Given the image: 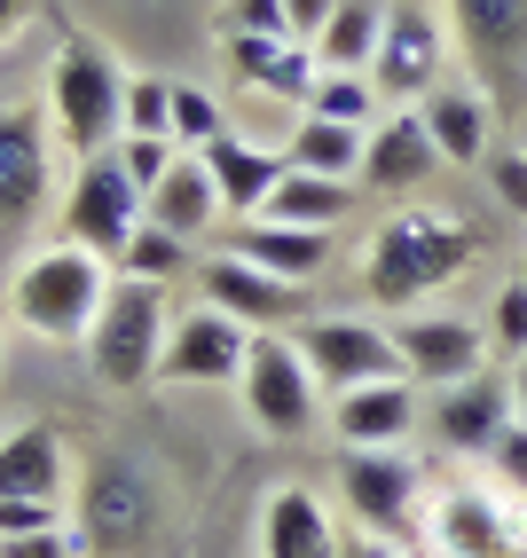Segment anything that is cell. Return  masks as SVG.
Returning <instances> with one entry per match:
<instances>
[{
	"instance_id": "obj_1",
	"label": "cell",
	"mask_w": 527,
	"mask_h": 558,
	"mask_svg": "<svg viewBox=\"0 0 527 558\" xmlns=\"http://www.w3.org/2000/svg\"><path fill=\"white\" fill-rule=\"evenodd\" d=\"M472 252H480V236L465 229L457 213H433V205H402V213H386L379 229H370V252H362V291L379 307H418V300H433L441 283H457L465 268H472Z\"/></svg>"
},
{
	"instance_id": "obj_2",
	"label": "cell",
	"mask_w": 527,
	"mask_h": 558,
	"mask_svg": "<svg viewBox=\"0 0 527 558\" xmlns=\"http://www.w3.org/2000/svg\"><path fill=\"white\" fill-rule=\"evenodd\" d=\"M110 259H95L87 244H48V252H32L16 283H9V315L32 330V339H48V347H87V330L110 300Z\"/></svg>"
},
{
	"instance_id": "obj_3",
	"label": "cell",
	"mask_w": 527,
	"mask_h": 558,
	"mask_svg": "<svg viewBox=\"0 0 527 558\" xmlns=\"http://www.w3.org/2000/svg\"><path fill=\"white\" fill-rule=\"evenodd\" d=\"M48 126L71 150V166L119 150V134H127V71L110 63V48L63 40V56L48 71Z\"/></svg>"
},
{
	"instance_id": "obj_4",
	"label": "cell",
	"mask_w": 527,
	"mask_h": 558,
	"mask_svg": "<svg viewBox=\"0 0 527 558\" xmlns=\"http://www.w3.org/2000/svg\"><path fill=\"white\" fill-rule=\"evenodd\" d=\"M166 330H173L166 283H134V276H119V283H110V300H103V315H95V330H87V369H95L103 386L134 393V386L158 378Z\"/></svg>"
},
{
	"instance_id": "obj_5",
	"label": "cell",
	"mask_w": 527,
	"mask_h": 558,
	"mask_svg": "<svg viewBox=\"0 0 527 558\" xmlns=\"http://www.w3.org/2000/svg\"><path fill=\"white\" fill-rule=\"evenodd\" d=\"M71 504H80V543L103 550V558H134L149 535H158V480H149L134 457H103L87 464V480L71 488Z\"/></svg>"
},
{
	"instance_id": "obj_6",
	"label": "cell",
	"mask_w": 527,
	"mask_h": 558,
	"mask_svg": "<svg viewBox=\"0 0 527 558\" xmlns=\"http://www.w3.org/2000/svg\"><path fill=\"white\" fill-rule=\"evenodd\" d=\"M338 504L362 535L409 543L426 527V480L402 449H338Z\"/></svg>"
},
{
	"instance_id": "obj_7",
	"label": "cell",
	"mask_w": 527,
	"mask_h": 558,
	"mask_svg": "<svg viewBox=\"0 0 527 558\" xmlns=\"http://www.w3.org/2000/svg\"><path fill=\"white\" fill-rule=\"evenodd\" d=\"M142 220H149V197L127 181L119 150L71 166V190H63V244H87L95 259H110V268H119V252L134 244Z\"/></svg>"
},
{
	"instance_id": "obj_8",
	"label": "cell",
	"mask_w": 527,
	"mask_h": 558,
	"mask_svg": "<svg viewBox=\"0 0 527 558\" xmlns=\"http://www.w3.org/2000/svg\"><path fill=\"white\" fill-rule=\"evenodd\" d=\"M448 71V24L426 9V0H394L386 32H379V56H370V87L394 110H418Z\"/></svg>"
},
{
	"instance_id": "obj_9",
	"label": "cell",
	"mask_w": 527,
	"mask_h": 558,
	"mask_svg": "<svg viewBox=\"0 0 527 558\" xmlns=\"http://www.w3.org/2000/svg\"><path fill=\"white\" fill-rule=\"evenodd\" d=\"M299 354H308L315 386L323 393H355V386H379V378H409L402 347H394V323H362V315H315L299 323Z\"/></svg>"
},
{
	"instance_id": "obj_10",
	"label": "cell",
	"mask_w": 527,
	"mask_h": 558,
	"mask_svg": "<svg viewBox=\"0 0 527 558\" xmlns=\"http://www.w3.org/2000/svg\"><path fill=\"white\" fill-rule=\"evenodd\" d=\"M244 417L260 425V433H308V417H315V369H308V354H299L284 330H252V354H244Z\"/></svg>"
},
{
	"instance_id": "obj_11",
	"label": "cell",
	"mask_w": 527,
	"mask_h": 558,
	"mask_svg": "<svg viewBox=\"0 0 527 558\" xmlns=\"http://www.w3.org/2000/svg\"><path fill=\"white\" fill-rule=\"evenodd\" d=\"M56 181V126L32 102H0V229L40 220Z\"/></svg>"
},
{
	"instance_id": "obj_12",
	"label": "cell",
	"mask_w": 527,
	"mask_h": 558,
	"mask_svg": "<svg viewBox=\"0 0 527 558\" xmlns=\"http://www.w3.org/2000/svg\"><path fill=\"white\" fill-rule=\"evenodd\" d=\"M244 354H252V330L220 307H181L166 330V354H158V378L166 386H229L244 378Z\"/></svg>"
},
{
	"instance_id": "obj_13",
	"label": "cell",
	"mask_w": 527,
	"mask_h": 558,
	"mask_svg": "<svg viewBox=\"0 0 527 558\" xmlns=\"http://www.w3.org/2000/svg\"><path fill=\"white\" fill-rule=\"evenodd\" d=\"M512 417H519V409H512V378H496V369L457 378V386H433V401H426L433 440L448 457H480V464H488V449H496V433Z\"/></svg>"
},
{
	"instance_id": "obj_14",
	"label": "cell",
	"mask_w": 527,
	"mask_h": 558,
	"mask_svg": "<svg viewBox=\"0 0 527 558\" xmlns=\"http://www.w3.org/2000/svg\"><path fill=\"white\" fill-rule=\"evenodd\" d=\"M197 283H205V307L237 315L244 330H291L299 315H308V283H284V276L252 268V259H237V252L205 259Z\"/></svg>"
},
{
	"instance_id": "obj_15",
	"label": "cell",
	"mask_w": 527,
	"mask_h": 558,
	"mask_svg": "<svg viewBox=\"0 0 527 558\" xmlns=\"http://www.w3.org/2000/svg\"><path fill=\"white\" fill-rule=\"evenodd\" d=\"M394 347H402V369H409L418 386H457V378H480L488 330L465 323V315H426V307H409V315H394Z\"/></svg>"
},
{
	"instance_id": "obj_16",
	"label": "cell",
	"mask_w": 527,
	"mask_h": 558,
	"mask_svg": "<svg viewBox=\"0 0 527 558\" xmlns=\"http://www.w3.org/2000/svg\"><path fill=\"white\" fill-rule=\"evenodd\" d=\"M433 166H441V150H433L426 119H418V110H386V119L370 126V142H362V173H355V190L409 197V190H426V181H433Z\"/></svg>"
},
{
	"instance_id": "obj_17",
	"label": "cell",
	"mask_w": 527,
	"mask_h": 558,
	"mask_svg": "<svg viewBox=\"0 0 527 558\" xmlns=\"http://www.w3.org/2000/svg\"><path fill=\"white\" fill-rule=\"evenodd\" d=\"M426 535H433L441 558H527V535L496 511V496H480V488H441Z\"/></svg>"
},
{
	"instance_id": "obj_18",
	"label": "cell",
	"mask_w": 527,
	"mask_h": 558,
	"mask_svg": "<svg viewBox=\"0 0 527 558\" xmlns=\"http://www.w3.org/2000/svg\"><path fill=\"white\" fill-rule=\"evenodd\" d=\"M448 32L488 80H527V0H448Z\"/></svg>"
},
{
	"instance_id": "obj_19",
	"label": "cell",
	"mask_w": 527,
	"mask_h": 558,
	"mask_svg": "<svg viewBox=\"0 0 527 558\" xmlns=\"http://www.w3.org/2000/svg\"><path fill=\"white\" fill-rule=\"evenodd\" d=\"M409 425H418V378H379V386L331 393L338 449H402Z\"/></svg>"
},
{
	"instance_id": "obj_20",
	"label": "cell",
	"mask_w": 527,
	"mask_h": 558,
	"mask_svg": "<svg viewBox=\"0 0 527 558\" xmlns=\"http://www.w3.org/2000/svg\"><path fill=\"white\" fill-rule=\"evenodd\" d=\"M197 158L213 166V190H220V213H229V220H260L268 197H276V181L291 173V158L268 150V142H252V134H220L213 150H197Z\"/></svg>"
},
{
	"instance_id": "obj_21",
	"label": "cell",
	"mask_w": 527,
	"mask_h": 558,
	"mask_svg": "<svg viewBox=\"0 0 527 558\" xmlns=\"http://www.w3.org/2000/svg\"><path fill=\"white\" fill-rule=\"evenodd\" d=\"M0 496H32V504H56L71 496V449L56 425H16L0 433Z\"/></svg>"
},
{
	"instance_id": "obj_22",
	"label": "cell",
	"mask_w": 527,
	"mask_h": 558,
	"mask_svg": "<svg viewBox=\"0 0 527 558\" xmlns=\"http://www.w3.org/2000/svg\"><path fill=\"white\" fill-rule=\"evenodd\" d=\"M220 56H229V71L244 87L276 95V102H308L315 71H323L308 40H260V32H220Z\"/></svg>"
},
{
	"instance_id": "obj_23",
	"label": "cell",
	"mask_w": 527,
	"mask_h": 558,
	"mask_svg": "<svg viewBox=\"0 0 527 558\" xmlns=\"http://www.w3.org/2000/svg\"><path fill=\"white\" fill-rule=\"evenodd\" d=\"M418 119H426V134H433L441 166H480L488 142H496V102H488L480 87H457V80H441V87L418 102Z\"/></svg>"
},
{
	"instance_id": "obj_24",
	"label": "cell",
	"mask_w": 527,
	"mask_h": 558,
	"mask_svg": "<svg viewBox=\"0 0 527 558\" xmlns=\"http://www.w3.org/2000/svg\"><path fill=\"white\" fill-rule=\"evenodd\" d=\"M229 252L252 259V268H268V276H284V283H315V276H331V259H338L331 229H291V220H237Z\"/></svg>"
},
{
	"instance_id": "obj_25",
	"label": "cell",
	"mask_w": 527,
	"mask_h": 558,
	"mask_svg": "<svg viewBox=\"0 0 527 558\" xmlns=\"http://www.w3.org/2000/svg\"><path fill=\"white\" fill-rule=\"evenodd\" d=\"M260 558H338L331 504L315 488H276L260 511Z\"/></svg>"
},
{
	"instance_id": "obj_26",
	"label": "cell",
	"mask_w": 527,
	"mask_h": 558,
	"mask_svg": "<svg viewBox=\"0 0 527 558\" xmlns=\"http://www.w3.org/2000/svg\"><path fill=\"white\" fill-rule=\"evenodd\" d=\"M149 220H158L166 236H181V244H197L213 220H229V213H220V190H213V166L197 150H181L173 173L149 190Z\"/></svg>"
},
{
	"instance_id": "obj_27",
	"label": "cell",
	"mask_w": 527,
	"mask_h": 558,
	"mask_svg": "<svg viewBox=\"0 0 527 558\" xmlns=\"http://www.w3.org/2000/svg\"><path fill=\"white\" fill-rule=\"evenodd\" d=\"M355 213V181H331V173H284L276 181V197L260 220H291V229H338V220Z\"/></svg>"
},
{
	"instance_id": "obj_28",
	"label": "cell",
	"mask_w": 527,
	"mask_h": 558,
	"mask_svg": "<svg viewBox=\"0 0 527 558\" xmlns=\"http://www.w3.org/2000/svg\"><path fill=\"white\" fill-rule=\"evenodd\" d=\"M362 126H338V119H308L299 110V126H291V142H284V158L299 166V173H331V181H355L362 173Z\"/></svg>"
},
{
	"instance_id": "obj_29",
	"label": "cell",
	"mask_w": 527,
	"mask_h": 558,
	"mask_svg": "<svg viewBox=\"0 0 527 558\" xmlns=\"http://www.w3.org/2000/svg\"><path fill=\"white\" fill-rule=\"evenodd\" d=\"M379 32H386V0H338V16L323 24V40H315V63L323 71H370Z\"/></svg>"
},
{
	"instance_id": "obj_30",
	"label": "cell",
	"mask_w": 527,
	"mask_h": 558,
	"mask_svg": "<svg viewBox=\"0 0 527 558\" xmlns=\"http://www.w3.org/2000/svg\"><path fill=\"white\" fill-rule=\"evenodd\" d=\"M308 119H338V126H362V119H379V87H370V71H315V87H308Z\"/></svg>"
},
{
	"instance_id": "obj_31",
	"label": "cell",
	"mask_w": 527,
	"mask_h": 558,
	"mask_svg": "<svg viewBox=\"0 0 527 558\" xmlns=\"http://www.w3.org/2000/svg\"><path fill=\"white\" fill-rule=\"evenodd\" d=\"M119 276H134V283H181V276H190V244L166 236L158 220H142L134 244L119 252Z\"/></svg>"
},
{
	"instance_id": "obj_32",
	"label": "cell",
	"mask_w": 527,
	"mask_h": 558,
	"mask_svg": "<svg viewBox=\"0 0 527 558\" xmlns=\"http://www.w3.org/2000/svg\"><path fill=\"white\" fill-rule=\"evenodd\" d=\"M220 134H229L220 126V95L197 87V80H173V142L181 150H213Z\"/></svg>"
},
{
	"instance_id": "obj_33",
	"label": "cell",
	"mask_w": 527,
	"mask_h": 558,
	"mask_svg": "<svg viewBox=\"0 0 527 558\" xmlns=\"http://www.w3.org/2000/svg\"><path fill=\"white\" fill-rule=\"evenodd\" d=\"M173 158H181V142H173V134H119V166H127V181H134L142 197L173 173Z\"/></svg>"
},
{
	"instance_id": "obj_34",
	"label": "cell",
	"mask_w": 527,
	"mask_h": 558,
	"mask_svg": "<svg viewBox=\"0 0 527 558\" xmlns=\"http://www.w3.org/2000/svg\"><path fill=\"white\" fill-rule=\"evenodd\" d=\"M127 134H173V80H127Z\"/></svg>"
},
{
	"instance_id": "obj_35",
	"label": "cell",
	"mask_w": 527,
	"mask_h": 558,
	"mask_svg": "<svg viewBox=\"0 0 527 558\" xmlns=\"http://www.w3.org/2000/svg\"><path fill=\"white\" fill-rule=\"evenodd\" d=\"M488 472H496L504 488L527 504V417H512V425L496 433V449H488Z\"/></svg>"
},
{
	"instance_id": "obj_36",
	"label": "cell",
	"mask_w": 527,
	"mask_h": 558,
	"mask_svg": "<svg viewBox=\"0 0 527 558\" xmlns=\"http://www.w3.org/2000/svg\"><path fill=\"white\" fill-rule=\"evenodd\" d=\"M220 32H260V40H291V16H284V0H229Z\"/></svg>"
},
{
	"instance_id": "obj_37",
	"label": "cell",
	"mask_w": 527,
	"mask_h": 558,
	"mask_svg": "<svg viewBox=\"0 0 527 558\" xmlns=\"http://www.w3.org/2000/svg\"><path fill=\"white\" fill-rule=\"evenodd\" d=\"M488 330H496V347H504L512 362L527 354V276L496 291V323H488Z\"/></svg>"
},
{
	"instance_id": "obj_38",
	"label": "cell",
	"mask_w": 527,
	"mask_h": 558,
	"mask_svg": "<svg viewBox=\"0 0 527 558\" xmlns=\"http://www.w3.org/2000/svg\"><path fill=\"white\" fill-rule=\"evenodd\" d=\"M40 527H63L56 504H32V496H0V543L9 535H40Z\"/></svg>"
},
{
	"instance_id": "obj_39",
	"label": "cell",
	"mask_w": 527,
	"mask_h": 558,
	"mask_svg": "<svg viewBox=\"0 0 527 558\" xmlns=\"http://www.w3.org/2000/svg\"><path fill=\"white\" fill-rule=\"evenodd\" d=\"M488 181H496V205H512V213L527 220V150H496Z\"/></svg>"
},
{
	"instance_id": "obj_40",
	"label": "cell",
	"mask_w": 527,
	"mask_h": 558,
	"mask_svg": "<svg viewBox=\"0 0 527 558\" xmlns=\"http://www.w3.org/2000/svg\"><path fill=\"white\" fill-rule=\"evenodd\" d=\"M0 558H71V527H40V535H9Z\"/></svg>"
},
{
	"instance_id": "obj_41",
	"label": "cell",
	"mask_w": 527,
	"mask_h": 558,
	"mask_svg": "<svg viewBox=\"0 0 527 558\" xmlns=\"http://www.w3.org/2000/svg\"><path fill=\"white\" fill-rule=\"evenodd\" d=\"M284 16H291V40H323V24L338 16V0H284Z\"/></svg>"
},
{
	"instance_id": "obj_42",
	"label": "cell",
	"mask_w": 527,
	"mask_h": 558,
	"mask_svg": "<svg viewBox=\"0 0 527 558\" xmlns=\"http://www.w3.org/2000/svg\"><path fill=\"white\" fill-rule=\"evenodd\" d=\"M338 558H418L409 543H386V535H362L355 550H338Z\"/></svg>"
},
{
	"instance_id": "obj_43",
	"label": "cell",
	"mask_w": 527,
	"mask_h": 558,
	"mask_svg": "<svg viewBox=\"0 0 527 558\" xmlns=\"http://www.w3.org/2000/svg\"><path fill=\"white\" fill-rule=\"evenodd\" d=\"M24 9H32V0H0V40H9V32L24 24Z\"/></svg>"
},
{
	"instance_id": "obj_44",
	"label": "cell",
	"mask_w": 527,
	"mask_h": 558,
	"mask_svg": "<svg viewBox=\"0 0 527 558\" xmlns=\"http://www.w3.org/2000/svg\"><path fill=\"white\" fill-rule=\"evenodd\" d=\"M512 409H519V417H527V354L512 362Z\"/></svg>"
},
{
	"instance_id": "obj_45",
	"label": "cell",
	"mask_w": 527,
	"mask_h": 558,
	"mask_svg": "<svg viewBox=\"0 0 527 558\" xmlns=\"http://www.w3.org/2000/svg\"><path fill=\"white\" fill-rule=\"evenodd\" d=\"M519 276H527V268H519Z\"/></svg>"
}]
</instances>
